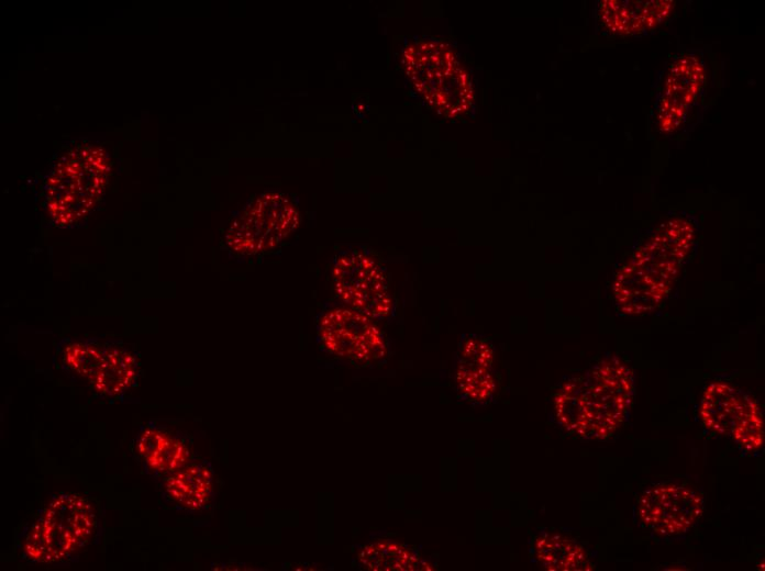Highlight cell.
<instances>
[{"label":"cell","instance_id":"obj_1","mask_svg":"<svg viewBox=\"0 0 765 571\" xmlns=\"http://www.w3.org/2000/svg\"><path fill=\"white\" fill-rule=\"evenodd\" d=\"M633 381V370L624 359L605 356L559 383L552 396L553 417L568 435L608 439L629 417Z\"/></svg>","mask_w":765,"mask_h":571},{"label":"cell","instance_id":"obj_2","mask_svg":"<svg viewBox=\"0 0 765 571\" xmlns=\"http://www.w3.org/2000/svg\"><path fill=\"white\" fill-rule=\"evenodd\" d=\"M694 243L689 222L663 224L617 272L613 299L618 310L639 316L655 310L667 296Z\"/></svg>","mask_w":765,"mask_h":571},{"label":"cell","instance_id":"obj_3","mask_svg":"<svg viewBox=\"0 0 765 571\" xmlns=\"http://www.w3.org/2000/svg\"><path fill=\"white\" fill-rule=\"evenodd\" d=\"M95 504L78 493L51 497L25 524L18 541L20 557L31 563L66 564L100 537Z\"/></svg>","mask_w":765,"mask_h":571},{"label":"cell","instance_id":"obj_4","mask_svg":"<svg viewBox=\"0 0 765 571\" xmlns=\"http://www.w3.org/2000/svg\"><path fill=\"white\" fill-rule=\"evenodd\" d=\"M699 416L711 433L732 439L744 452L757 451L764 443V421L751 393L728 381L710 382L701 396Z\"/></svg>","mask_w":765,"mask_h":571},{"label":"cell","instance_id":"obj_5","mask_svg":"<svg viewBox=\"0 0 765 571\" xmlns=\"http://www.w3.org/2000/svg\"><path fill=\"white\" fill-rule=\"evenodd\" d=\"M702 493L686 481H663L647 486L637 501L636 515L647 530L674 537L688 531L701 517Z\"/></svg>","mask_w":765,"mask_h":571},{"label":"cell","instance_id":"obj_6","mask_svg":"<svg viewBox=\"0 0 765 571\" xmlns=\"http://www.w3.org/2000/svg\"><path fill=\"white\" fill-rule=\"evenodd\" d=\"M343 318L320 327L321 349L362 366L385 359L388 345L384 333L372 318L353 309H342Z\"/></svg>","mask_w":765,"mask_h":571},{"label":"cell","instance_id":"obj_7","mask_svg":"<svg viewBox=\"0 0 765 571\" xmlns=\"http://www.w3.org/2000/svg\"><path fill=\"white\" fill-rule=\"evenodd\" d=\"M132 456L155 481L186 466L197 454L189 434L148 422L140 427Z\"/></svg>","mask_w":765,"mask_h":571},{"label":"cell","instance_id":"obj_8","mask_svg":"<svg viewBox=\"0 0 765 571\" xmlns=\"http://www.w3.org/2000/svg\"><path fill=\"white\" fill-rule=\"evenodd\" d=\"M156 483L163 503L176 511L197 514L212 507L215 501L213 468L198 455Z\"/></svg>","mask_w":765,"mask_h":571},{"label":"cell","instance_id":"obj_9","mask_svg":"<svg viewBox=\"0 0 765 571\" xmlns=\"http://www.w3.org/2000/svg\"><path fill=\"white\" fill-rule=\"evenodd\" d=\"M137 376L135 352L121 340L108 339L101 365L89 388L102 399L117 400L135 384Z\"/></svg>","mask_w":765,"mask_h":571},{"label":"cell","instance_id":"obj_10","mask_svg":"<svg viewBox=\"0 0 765 571\" xmlns=\"http://www.w3.org/2000/svg\"><path fill=\"white\" fill-rule=\"evenodd\" d=\"M533 553L548 570H591L594 567L583 545L557 531L540 533L533 541Z\"/></svg>","mask_w":765,"mask_h":571},{"label":"cell","instance_id":"obj_11","mask_svg":"<svg viewBox=\"0 0 765 571\" xmlns=\"http://www.w3.org/2000/svg\"><path fill=\"white\" fill-rule=\"evenodd\" d=\"M104 343L100 338L64 339L57 351L63 370L86 380L89 385L101 365Z\"/></svg>","mask_w":765,"mask_h":571},{"label":"cell","instance_id":"obj_12","mask_svg":"<svg viewBox=\"0 0 765 571\" xmlns=\"http://www.w3.org/2000/svg\"><path fill=\"white\" fill-rule=\"evenodd\" d=\"M358 559L373 570H414L420 569L418 567L422 563L415 550L391 540H380L365 546Z\"/></svg>","mask_w":765,"mask_h":571},{"label":"cell","instance_id":"obj_13","mask_svg":"<svg viewBox=\"0 0 765 571\" xmlns=\"http://www.w3.org/2000/svg\"><path fill=\"white\" fill-rule=\"evenodd\" d=\"M454 381L459 395L475 404H485L490 401L498 389V380L492 368L459 360L455 367Z\"/></svg>","mask_w":765,"mask_h":571},{"label":"cell","instance_id":"obj_14","mask_svg":"<svg viewBox=\"0 0 765 571\" xmlns=\"http://www.w3.org/2000/svg\"><path fill=\"white\" fill-rule=\"evenodd\" d=\"M457 358L459 361L492 368L495 347L489 338L477 334H463L458 343Z\"/></svg>","mask_w":765,"mask_h":571}]
</instances>
